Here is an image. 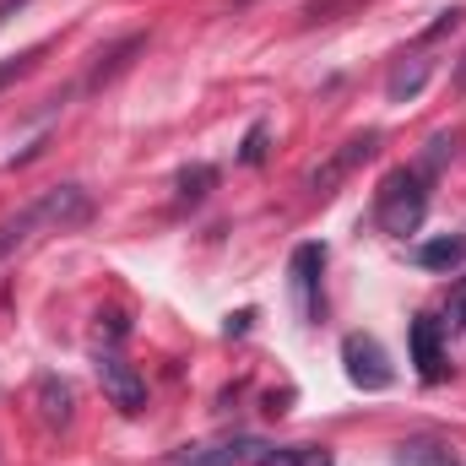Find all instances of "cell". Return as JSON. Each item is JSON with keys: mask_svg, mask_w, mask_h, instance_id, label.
<instances>
[{"mask_svg": "<svg viewBox=\"0 0 466 466\" xmlns=\"http://www.w3.org/2000/svg\"><path fill=\"white\" fill-rule=\"evenodd\" d=\"M429 71H434V60H412V66H396V76L385 82L390 104H407V98H418V93H423V82H429Z\"/></svg>", "mask_w": 466, "mask_h": 466, "instance_id": "obj_13", "label": "cell"}, {"mask_svg": "<svg viewBox=\"0 0 466 466\" xmlns=\"http://www.w3.org/2000/svg\"><path fill=\"white\" fill-rule=\"evenodd\" d=\"M407 348H412V363H418V374H423L429 385H440V380H445L451 352H445V331H440V320H434V315H418V320L407 326Z\"/></svg>", "mask_w": 466, "mask_h": 466, "instance_id": "obj_7", "label": "cell"}, {"mask_svg": "<svg viewBox=\"0 0 466 466\" xmlns=\"http://www.w3.org/2000/svg\"><path fill=\"white\" fill-rule=\"evenodd\" d=\"M374 223L390 238H407L429 223V168H396L380 179L374 196Z\"/></svg>", "mask_w": 466, "mask_h": 466, "instance_id": "obj_3", "label": "cell"}, {"mask_svg": "<svg viewBox=\"0 0 466 466\" xmlns=\"http://www.w3.org/2000/svg\"><path fill=\"white\" fill-rule=\"evenodd\" d=\"M174 185H179V201H201V196L218 185V168H212V163H196V168H185Z\"/></svg>", "mask_w": 466, "mask_h": 466, "instance_id": "obj_15", "label": "cell"}, {"mask_svg": "<svg viewBox=\"0 0 466 466\" xmlns=\"http://www.w3.org/2000/svg\"><path fill=\"white\" fill-rule=\"evenodd\" d=\"M33 407H38V418H44L49 429H66V423H71V385H66L60 374H38Z\"/></svg>", "mask_w": 466, "mask_h": 466, "instance_id": "obj_9", "label": "cell"}, {"mask_svg": "<svg viewBox=\"0 0 466 466\" xmlns=\"http://www.w3.org/2000/svg\"><path fill=\"white\" fill-rule=\"evenodd\" d=\"M22 5H27V0H0V27H5V22H11V16L22 11Z\"/></svg>", "mask_w": 466, "mask_h": 466, "instance_id": "obj_19", "label": "cell"}, {"mask_svg": "<svg viewBox=\"0 0 466 466\" xmlns=\"http://www.w3.org/2000/svg\"><path fill=\"white\" fill-rule=\"evenodd\" d=\"M44 49H27V55H16V60H0V87H11L16 76H27L33 71V60H38Z\"/></svg>", "mask_w": 466, "mask_h": 466, "instance_id": "obj_18", "label": "cell"}, {"mask_svg": "<svg viewBox=\"0 0 466 466\" xmlns=\"http://www.w3.org/2000/svg\"><path fill=\"white\" fill-rule=\"evenodd\" d=\"M260 157H266V125H249L244 147H238V163H260Z\"/></svg>", "mask_w": 466, "mask_h": 466, "instance_id": "obj_17", "label": "cell"}, {"mask_svg": "<svg viewBox=\"0 0 466 466\" xmlns=\"http://www.w3.org/2000/svg\"><path fill=\"white\" fill-rule=\"evenodd\" d=\"M125 315L109 309V315H98V331H93V369H98V385H104V396L115 401L125 418H136L141 407H147V380L136 374V363L125 358Z\"/></svg>", "mask_w": 466, "mask_h": 466, "instance_id": "obj_2", "label": "cell"}, {"mask_svg": "<svg viewBox=\"0 0 466 466\" xmlns=\"http://www.w3.org/2000/svg\"><path fill=\"white\" fill-rule=\"evenodd\" d=\"M374 147H380V130H363V136L342 141V147H337L315 174H309V196H320V201H326V196H337V185L348 179L352 168H363V163L374 157Z\"/></svg>", "mask_w": 466, "mask_h": 466, "instance_id": "obj_6", "label": "cell"}, {"mask_svg": "<svg viewBox=\"0 0 466 466\" xmlns=\"http://www.w3.org/2000/svg\"><path fill=\"white\" fill-rule=\"evenodd\" d=\"M255 466H337V456L326 445H282V451H266Z\"/></svg>", "mask_w": 466, "mask_h": 466, "instance_id": "obj_12", "label": "cell"}, {"mask_svg": "<svg viewBox=\"0 0 466 466\" xmlns=\"http://www.w3.org/2000/svg\"><path fill=\"white\" fill-rule=\"evenodd\" d=\"M136 49H147V33H130L125 44H115V49H109V55H98V66H93V76H87V87H104V82H109L115 71H125V60H130Z\"/></svg>", "mask_w": 466, "mask_h": 466, "instance_id": "obj_14", "label": "cell"}, {"mask_svg": "<svg viewBox=\"0 0 466 466\" xmlns=\"http://www.w3.org/2000/svg\"><path fill=\"white\" fill-rule=\"evenodd\" d=\"M396 461L401 466H461V451H456L451 440L418 434V440H401V445H396Z\"/></svg>", "mask_w": 466, "mask_h": 466, "instance_id": "obj_10", "label": "cell"}, {"mask_svg": "<svg viewBox=\"0 0 466 466\" xmlns=\"http://www.w3.org/2000/svg\"><path fill=\"white\" fill-rule=\"evenodd\" d=\"M87 218H93V196H87L82 185H49V190H38L27 207H16V212L0 223V260L22 255L27 244H38V238H49V233L82 228Z\"/></svg>", "mask_w": 466, "mask_h": 466, "instance_id": "obj_1", "label": "cell"}, {"mask_svg": "<svg viewBox=\"0 0 466 466\" xmlns=\"http://www.w3.org/2000/svg\"><path fill=\"white\" fill-rule=\"evenodd\" d=\"M342 369H348V380L358 390H390L396 385V369H390L385 348L374 337H363V331H348L342 337Z\"/></svg>", "mask_w": 466, "mask_h": 466, "instance_id": "obj_4", "label": "cell"}, {"mask_svg": "<svg viewBox=\"0 0 466 466\" xmlns=\"http://www.w3.org/2000/svg\"><path fill=\"white\" fill-rule=\"evenodd\" d=\"M440 331H445V342H451V337H461V331H466V277L456 282V293H451V309H445Z\"/></svg>", "mask_w": 466, "mask_h": 466, "instance_id": "obj_16", "label": "cell"}, {"mask_svg": "<svg viewBox=\"0 0 466 466\" xmlns=\"http://www.w3.org/2000/svg\"><path fill=\"white\" fill-rule=\"evenodd\" d=\"M249 451H260V440L233 434V440H212V445H185V451H174L163 466H238Z\"/></svg>", "mask_w": 466, "mask_h": 466, "instance_id": "obj_8", "label": "cell"}, {"mask_svg": "<svg viewBox=\"0 0 466 466\" xmlns=\"http://www.w3.org/2000/svg\"><path fill=\"white\" fill-rule=\"evenodd\" d=\"M412 260H418L423 271H456V266H466V233H440V238H423V244L412 249Z\"/></svg>", "mask_w": 466, "mask_h": 466, "instance_id": "obj_11", "label": "cell"}, {"mask_svg": "<svg viewBox=\"0 0 466 466\" xmlns=\"http://www.w3.org/2000/svg\"><path fill=\"white\" fill-rule=\"evenodd\" d=\"M320 277H326V244H299L288 255V288L299 304V320H320Z\"/></svg>", "mask_w": 466, "mask_h": 466, "instance_id": "obj_5", "label": "cell"}]
</instances>
